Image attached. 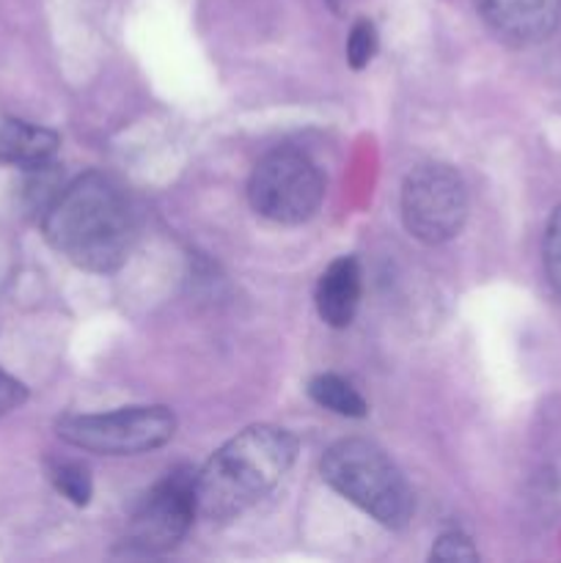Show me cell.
Instances as JSON below:
<instances>
[{"mask_svg":"<svg viewBox=\"0 0 561 563\" xmlns=\"http://www.w3.org/2000/svg\"><path fill=\"white\" fill-rule=\"evenodd\" d=\"M544 273L561 300V207L553 209L544 229Z\"/></svg>","mask_w":561,"mask_h":563,"instance_id":"obj_14","label":"cell"},{"mask_svg":"<svg viewBox=\"0 0 561 563\" xmlns=\"http://www.w3.org/2000/svg\"><path fill=\"white\" fill-rule=\"evenodd\" d=\"M432 561H446V563H468V561H479V550L473 548L471 539L465 533H443V537L435 542L432 553H429Z\"/></svg>","mask_w":561,"mask_h":563,"instance_id":"obj_15","label":"cell"},{"mask_svg":"<svg viewBox=\"0 0 561 563\" xmlns=\"http://www.w3.org/2000/svg\"><path fill=\"white\" fill-rule=\"evenodd\" d=\"M25 399H28L25 385L16 383L14 377H9V374L0 372V418L9 416V412H14Z\"/></svg>","mask_w":561,"mask_h":563,"instance_id":"obj_16","label":"cell"},{"mask_svg":"<svg viewBox=\"0 0 561 563\" xmlns=\"http://www.w3.org/2000/svg\"><path fill=\"white\" fill-rule=\"evenodd\" d=\"M377 27L369 20H358L352 25L350 38H346V60H350L352 69H363L369 60L377 55Z\"/></svg>","mask_w":561,"mask_h":563,"instance_id":"obj_13","label":"cell"},{"mask_svg":"<svg viewBox=\"0 0 561 563\" xmlns=\"http://www.w3.org/2000/svg\"><path fill=\"white\" fill-rule=\"evenodd\" d=\"M196 515V476L185 471L170 473L132 511L127 548L148 555L168 553L187 537Z\"/></svg>","mask_w":561,"mask_h":563,"instance_id":"obj_7","label":"cell"},{"mask_svg":"<svg viewBox=\"0 0 561 563\" xmlns=\"http://www.w3.org/2000/svg\"><path fill=\"white\" fill-rule=\"evenodd\" d=\"M50 245L86 273H116L135 242V214L119 185L102 174H82L44 212Z\"/></svg>","mask_w":561,"mask_h":563,"instance_id":"obj_1","label":"cell"},{"mask_svg":"<svg viewBox=\"0 0 561 563\" xmlns=\"http://www.w3.org/2000/svg\"><path fill=\"white\" fill-rule=\"evenodd\" d=\"M50 482H53L55 489L75 506H86L88 500H91V473H88V467L80 465V462H53V465H50Z\"/></svg>","mask_w":561,"mask_h":563,"instance_id":"obj_12","label":"cell"},{"mask_svg":"<svg viewBox=\"0 0 561 563\" xmlns=\"http://www.w3.org/2000/svg\"><path fill=\"white\" fill-rule=\"evenodd\" d=\"M58 438L80 451L102 456H138L157 451L174 438L176 418L168 407H124L99 416H66Z\"/></svg>","mask_w":561,"mask_h":563,"instance_id":"obj_5","label":"cell"},{"mask_svg":"<svg viewBox=\"0 0 561 563\" xmlns=\"http://www.w3.org/2000/svg\"><path fill=\"white\" fill-rule=\"evenodd\" d=\"M297 440L286 429L258 423L220 445L196 473V511L212 526L240 520L267 498L295 465Z\"/></svg>","mask_w":561,"mask_h":563,"instance_id":"obj_2","label":"cell"},{"mask_svg":"<svg viewBox=\"0 0 561 563\" xmlns=\"http://www.w3.org/2000/svg\"><path fill=\"white\" fill-rule=\"evenodd\" d=\"M402 223L413 240L443 245L468 220V187L451 165L427 163L407 174L402 185Z\"/></svg>","mask_w":561,"mask_h":563,"instance_id":"obj_6","label":"cell"},{"mask_svg":"<svg viewBox=\"0 0 561 563\" xmlns=\"http://www.w3.org/2000/svg\"><path fill=\"white\" fill-rule=\"evenodd\" d=\"M58 135L47 126L28 124L20 119H6L0 124V163L36 168L53 159L58 152Z\"/></svg>","mask_w":561,"mask_h":563,"instance_id":"obj_10","label":"cell"},{"mask_svg":"<svg viewBox=\"0 0 561 563\" xmlns=\"http://www.w3.org/2000/svg\"><path fill=\"white\" fill-rule=\"evenodd\" d=\"M361 264L355 256H341L328 264L317 284V313L328 328H346L355 319L358 306H361Z\"/></svg>","mask_w":561,"mask_h":563,"instance_id":"obj_9","label":"cell"},{"mask_svg":"<svg viewBox=\"0 0 561 563\" xmlns=\"http://www.w3.org/2000/svg\"><path fill=\"white\" fill-rule=\"evenodd\" d=\"M308 396L319 407L336 412V416L363 418L369 412V405L363 401V396L346 379H341L339 374H319V377H314L308 383Z\"/></svg>","mask_w":561,"mask_h":563,"instance_id":"obj_11","label":"cell"},{"mask_svg":"<svg viewBox=\"0 0 561 563\" xmlns=\"http://www.w3.org/2000/svg\"><path fill=\"white\" fill-rule=\"evenodd\" d=\"M319 473L328 487L380 526L405 528L410 522L413 489L380 445L361 438L339 440L324 451Z\"/></svg>","mask_w":561,"mask_h":563,"instance_id":"obj_3","label":"cell"},{"mask_svg":"<svg viewBox=\"0 0 561 563\" xmlns=\"http://www.w3.org/2000/svg\"><path fill=\"white\" fill-rule=\"evenodd\" d=\"M324 179L317 163L297 148H275L262 157L248 181L253 212L278 225H300L317 214Z\"/></svg>","mask_w":561,"mask_h":563,"instance_id":"obj_4","label":"cell"},{"mask_svg":"<svg viewBox=\"0 0 561 563\" xmlns=\"http://www.w3.org/2000/svg\"><path fill=\"white\" fill-rule=\"evenodd\" d=\"M490 31L509 44H539L559 27L561 0H476Z\"/></svg>","mask_w":561,"mask_h":563,"instance_id":"obj_8","label":"cell"}]
</instances>
